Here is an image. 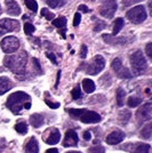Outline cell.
I'll list each match as a JSON object with an SVG mask.
<instances>
[{"instance_id": "1", "label": "cell", "mask_w": 152, "mask_h": 153, "mask_svg": "<svg viewBox=\"0 0 152 153\" xmlns=\"http://www.w3.org/2000/svg\"><path fill=\"white\" fill-rule=\"evenodd\" d=\"M6 106L13 112L14 114H19L23 108H31V97L23 91H16L8 97Z\"/></svg>"}, {"instance_id": "2", "label": "cell", "mask_w": 152, "mask_h": 153, "mask_svg": "<svg viewBox=\"0 0 152 153\" xmlns=\"http://www.w3.org/2000/svg\"><path fill=\"white\" fill-rule=\"evenodd\" d=\"M28 62V55L25 51H22L17 55L6 56L4 64L15 74H25V65Z\"/></svg>"}, {"instance_id": "3", "label": "cell", "mask_w": 152, "mask_h": 153, "mask_svg": "<svg viewBox=\"0 0 152 153\" xmlns=\"http://www.w3.org/2000/svg\"><path fill=\"white\" fill-rule=\"evenodd\" d=\"M69 114L75 118V119H79L83 123H97L101 121V115L96 113L94 111H89V110H76V108H70Z\"/></svg>"}, {"instance_id": "4", "label": "cell", "mask_w": 152, "mask_h": 153, "mask_svg": "<svg viewBox=\"0 0 152 153\" xmlns=\"http://www.w3.org/2000/svg\"><path fill=\"white\" fill-rule=\"evenodd\" d=\"M130 65L135 76H141L148 70V63L141 51H136L130 56Z\"/></svg>"}, {"instance_id": "5", "label": "cell", "mask_w": 152, "mask_h": 153, "mask_svg": "<svg viewBox=\"0 0 152 153\" xmlns=\"http://www.w3.org/2000/svg\"><path fill=\"white\" fill-rule=\"evenodd\" d=\"M146 17H148V14H146L145 7L143 5L134 7L130 10L127 12V19L135 24H139V23L144 22Z\"/></svg>"}, {"instance_id": "6", "label": "cell", "mask_w": 152, "mask_h": 153, "mask_svg": "<svg viewBox=\"0 0 152 153\" xmlns=\"http://www.w3.org/2000/svg\"><path fill=\"white\" fill-rule=\"evenodd\" d=\"M105 66V59L103 56L101 55H96L95 57L90 61V63L87 65V69H86V72L88 74H92V76H95L97 73H100Z\"/></svg>"}, {"instance_id": "7", "label": "cell", "mask_w": 152, "mask_h": 153, "mask_svg": "<svg viewBox=\"0 0 152 153\" xmlns=\"http://www.w3.org/2000/svg\"><path fill=\"white\" fill-rule=\"evenodd\" d=\"M100 14L105 19H112L114 13L117 12V2L115 0H101Z\"/></svg>"}, {"instance_id": "8", "label": "cell", "mask_w": 152, "mask_h": 153, "mask_svg": "<svg viewBox=\"0 0 152 153\" xmlns=\"http://www.w3.org/2000/svg\"><path fill=\"white\" fill-rule=\"evenodd\" d=\"M19 47V41L16 37L13 36H8L6 38L1 40V49L6 54H12L14 51H16Z\"/></svg>"}, {"instance_id": "9", "label": "cell", "mask_w": 152, "mask_h": 153, "mask_svg": "<svg viewBox=\"0 0 152 153\" xmlns=\"http://www.w3.org/2000/svg\"><path fill=\"white\" fill-rule=\"evenodd\" d=\"M112 69L114 70V72L117 73V76L119 78H122V79H128V78H132V74L130 72L128 71V69H126L122 63H121V59L120 58H115L113 59L112 62Z\"/></svg>"}, {"instance_id": "10", "label": "cell", "mask_w": 152, "mask_h": 153, "mask_svg": "<svg viewBox=\"0 0 152 153\" xmlns=\"http://www.w3.org/2000/svg\"><path fill=\"white\" fill-rule=\"evenodd\" d=\"M19 29V23L16 19H0V30L4 32L17 31Z\"/></svg>"}, {"instance_id": "11", "label": "cell", "mask_w": 152, "mask_h": 153, "mask_svg": "<svg viewBox=\"0 0 152 153\" xmlns=\"http://www.w3.org/2000/svg\"><path fill=\"white\" fill-rule=\"evenodd\" d=\"M78 140H79V138H78V135H77L76 131L73 129H69L65 133V138L63 140V146H76L77 144H78Z\"/></svg>"}, {"instance_id": "12", "label": "cell", "mask_w": 152, "mask_h": 153, "mask_svg": "<svg viewBox=\"0 0 152 153\" xmlns=\"http://www.w3.org/2000/svg\"><path fill=\"white\" fill-rule=\"evenodd\" d=\"M137 117L139 119L144 120V121H150L152 118V104L150 102L144 104L142 108L139 110Z\"/></svg>"}, {"instance_id": "13", "label": "cell", "mask_w": 152, "mask_h": 153, "mask_svg": "<svg viewBox=\"0 0 152 153\" xmlns=\"http://www.w3.org/2000/svg\"><path fill=\"white\" fill-rule=\"evenodd\" d=\"M124 140H125V133L121 130H115V131H112L111 134L108 135L107 143L110 145H115V144H119Z\"/></svg>"}, {"instance_id": "14", "label": "cell", "mask_w": 152, "mask_h": 153, "mask_svg": "<svg viewBox=\"0 0 152 153\" xmlns=\"http://www.w3.org/2000/svg\"><path fill=\"white\" fill-rule=\"evenodd\" d=\"M60 140H61V133L56 128L51 129L48 135L45 137V142L47 144H49V145H55V144H57L60 142Z\"/></svg>"}, {"instance_id": "15", "label": "cell", "mask_w": 152, "mask_h": 153, "mask_svg": "<svg viewBox=\"0 0 152 153\" xmlns=\"http://www.w3.org/2000/svg\"><path fill=\"white\" fill-rule=\"evenodd\" d=\"M6 4L7 13L12 16H19L21 14V8H19V4L15 0H5Z\"/></svg>"}, {"instance_id": "16", "label": "cell", "mask_w": 152, "mask_h": 153, "mask_svg": "<svg viewBox=\"0 0 152 153\" xmlns=\"http://www.w3.org/2000/svg\"><path fill=\"white\" fill-rule=\"evenodd\" d=\"M13 83L7 76H0V96L12 89Z\"/></svg>"}, {"instance_id": "17", "label": "cell", "mask_w": 152, "mask_h": 153, "mask_svg": "<svg viewBox=\"0 0 152 153\" xmlns=\"http://www.w3.org/2000/svg\"><path fill=\"white\" fill-rule=\"evenodd\" d=\"M24 150H25V153H38L39 145H38L37 140H36L34 137H31L30 140L25 144Z\"/></svg>"}, {"instance_id": "18", "label": "cell", "mask_w": 152, "mask_h": 153, "mask_svg": "<svg viewBox=\"0 0 152 153\" xmlns=\"http://www.w3.org/2000/svg\"><path fill=\"white\" fill-rule=\"evenodd\" d=\"M103 39L105 42L111 44V45H121V44H125L126 42V39L124 37L121 38H115L112 34H103Z\"/></svg>"}, {"instance_id": "19", "label": "cell", "mask_w": 152, "mask_h": 153, "mask_svg": "<svg viewBox=\"0 0 152 153\" xmlns=\"http://www.w3.org/2000/svg\"><path fill=\"white\" fill-rule=\"evenodd\" d=\"M30 122H31V125L34 128H39L44 123V117L41 114L36 113V114H33L30 117Z\"/></svg>"}, {"instance_id": "20", "label": "cell", "mask_w": 152, "mask_h": 153, "mask_svg": "<svg viewBox=\"0 0 152 153\" xmlns=\"http://www.w3.org/2000/svg\"><path fill=\"white\" fill-rule=\"evenodd\" d=\"M83 88L86 93H93V91L95 90L96 86H95V83H94L93 80H90V79H83Z\"/></svg>"}, {"instance_id": "21", "label": "cell", "mask_w": 152, "mask_h": 153, "mask_svg": "<svg viewBox=\"0 0 152 153\" xmlns=\"http://www.w3.org/2000/svg\"><path fill=\"white\" fill-rule=\"evenodd\" d=\"M150 145L149 144H142V143H139L135 145V149H134L132 152L133 153H150Z\"/></svg>"}, {"instance_id": "22", "label": "cell", "mask_w": 152, "mask_h": 153, "mask_svg": "<svg viewBox=\"0 0 152 153\" xmlns=\"http://www.w3.org/2000/svg\"><path fill=\"white\" fill-rule=\"evenodd\" d=\"M124 25H125V21L121 19V17L115 19V22H114L113 24V36L118 34L121 31V29L124 27Z\"/></svg>"}, {"instance_id": "23", "label": "cell", "mask_w": 152, "mask_h": 153, "mask_svg": "<svg viewBox=\"0 0 152 153\" xmlns=\"http://www.w3.org/2000/svg\"><path fill=\"white\" fill-rule=\"evenodd\" d=\"M125 96H126V93L122 88H118L117 90V105L118 106H122L124 103H125Z\"/></svg>"}, {"instance_id": "24", "label": "cell", "mask_w": 152, "mask_h": 153, "mask_svg": "<svg viewBox=\"0 0 152 153\" xmlns=\"http://www.w3.org/2000/svg\"><path fill=\"white\" fill-rule=\"evenodd\" d=\"M66 19L64 17V16H60L58 19H53V22H51V24L54 26H56V27H58V29H63V27H65V25H66Z\"/></svg>"}, {"instance_id": "25", "label": "cell", "mask_w": 152, "mask_h": 153, "mask_svg": "<svg viewBox=\"0 0 152 153\" xmlns=\"http://www.w3.org/2000/svg\"><path fill=\"white\" fill-rule=\"evenodd\" d=\"M15 130H16L19 134L25 135L26 133H28V125L23 121L19 122V123H16V125H15Z\"/></svg>"}, {"instance_id": "26", "label": "cell", "mask_w": 152, "mask_h": 153, "mask_svg": "<svg viewBox=\"0 0 152 153\" xmlns=\"http://www.w3.org/2000/svg\"><path fill=\"white\" fill-rule=\"evenodd\" d=\"M46 2L51 8H57V7L64 6L66 0H46Z\"/></svg>"}, {"instance_id": "27", "label": "cell", "mask_w": 152, "mask_h": 153, "mask_svg": "<svg viewBox=\"0 0 152 153\" xmlns=\"http://www.w3.org/2000/svg\"><path fill=\"white\" fill-rule=\"evenodd\" d=\"M130 117H132V113H130L129 111L125 110V111H121L120 112V114H119V120H120V122L122 125H125V123H127L128 120L130 119Z\"/></svg>"}, {"instance_id": "28", "label": "cell", "mask_w": 152, "mask_h": 153, "mask_svg": "<svg viewBox=\"0 0 152 153\" xmlns=\"http://www.w3.org/2000/svg\"><path fill=\"white\" fill-rule=\"evenodd\" d=\"M151 123H148L145 127L143 128V130L141 131V136L143 137V138H146V140H149V138H151V133H152V129H151Z\"/></svg>"}, {"instance_id": "29", "label": "cell", "mask_w": 152, "mask_h": 153, "mask_svg": "<svg viewBox=\"0 0 152 153\" xmlns=\"http://www.w3.org/2000/svg\"><path fill=\"white\" fill-rule=\"evenodd\" d=\"M142 102V100L139 98V97H129L128 98V101H127V104H128V106L129 108H136V106H139V104Z\"/></svg>"}, {"instance_id": "30", "label": "cell", "mask_w": 152, "mask_h": 153, "mask_svg": "<svg viewBox=\"0 0 152 153\" xmlns=\"http://www.w3.org/2000/svg\"><path fill=\"white\" fill-rule=\"evenodd\" d=\"M24 4L33 13H36L38 10V4H37V1H34V0H24Z\"/></svg>"}, {"instance_id": "31", "label": "cell", "mask_w": 152, "mask_h": 153, "mask_svg": "<svg viewBox=\"0 0 152 153\" xmlns=\"http://www.w3.org/2000/svg\"><path fill=\"white\" fill-rule=\"evenodd\" d=\"M105 26H107V23H105L104 21L97 19V21H96V23H95V26H94V31L95 32L101 31V30H103Z\"/></svg>"}, {"instance_id": "32", "label": "cell", "mask_w": 152, "mask_h": 153, "mask_svg": "<svg viewBox=\"0 0 152 153\" xmlns=\"http://www.w3.org/2000/svg\"><path fill=\"white\" fill-rule=\"evenodd\" d=\"M41 16L46 17V19H48V21H51V19H54V17H55L54 13L49 12L47 8H42V10H41Z\"/></svg>"}, {"instance_id": "33", "label": "cell", "mask_w": 152, "mask_h": 153, "mask_svg": "<svg viewBox=\"0 0 152 153\" xmlns=\"http://www.w3.org/2000/svg\"><path fill=\"white\" fill-rule=\"evenodd\" d=\"M71 95H72V98L73 100H79L81 97V91H80V87L78 86L76 88H73L72 91H71Z\"/></svg>"}, {"instance_id": "34", "label": "cell", "mask_w": 152, "mask_h": 153, "mask_svg": "<svg viewBox=\"0 0 152 153\" xmlns=\"http://www.w3.org/2000/svg\"><path fill=\"white\" fill-rule=\"evenodd\" d=\"M34 30H36V27L32 25L31 23H25L24 24V32H25V34H28V36L32 34L34 32Z\"/></svg>"}, {"instance_id": "35", "label": "cell", "mask_w": 152, "mask_h": 153, "mask_svg": "<svg viewBox=\"0 0 152 153\" xmlns=\"http://www.w3.org/2000/svg\"><path fill=\"white\" fill-rule=\"evenodd\" d=\"M88 153H105V149L103 146H93L88 150Z\"/></svg>"}, {"instance_id": "36", "label": "cell", "mask_w": 152, "mask_h": 153, "mask_svg": "<svg viewBox=\"0 0 152 153\" xmlns=\"http://www.w3.org/2000/svg\"><path fill=\"white\" fill-rule=\"evenodd\" d=\"M141 1H143V0H122L121 1V4H122V6L124 7H128V6H132L134 4H139Z\"/></svg>"}, {"instance_id": "37", "label": "cell", "mask_w": 152, "mask_h": 153, "mask_svg": "<svg viewBox=\"0 0 152 153\" xmlns=\"http://www.w3.org/2000/svg\"><path fill=\"white\" fill-rule=\"evenodd\" d=\"M80 22H81V15H80V13H76L75 14V19H73V25L78 26L80 24Z\"/></svg>"}, {"instance_id": "38", "label": "cell", "mask_w": 152, "mask_h": 153, "mask_svg": "<svg viewBox=\"0 0 152 153\" xmlns=\"http://www.w3.org/2000/svg\"><path fill=\"white\" fill-rule=\"evenodd\" d=\"M87 53H88V47L86 45L81 46V49H80V57L85 58L87 56Z\"/></svg>"}, {"instance_id": "39", "label": "cell", "mask_w": 152, "mask_h": 153, "mask_svg": "<svg viewBox=\"0 0 152 153\" xmlns=\"http://www.w3.org/2000/svg\"><path fill=\"white\" fill-rule=\"evenodd\" d=\"M32 62H33V65H34V68L37 69V71H38L39 73H41V66H40V63H39L38 59H37V58H33Z\"/></svg>"}, {"instance_id": "40", "label": "cell", "mask_w": 152, "mask_h": 153, "mask_svg": "<svg viewBox=\"0 0 152 153\" xmlns=\"http://www.w3.org/2000/svg\"><path fill=\"white\" fill-rule=\"evenodd\" d=\"M45 102H46V104L51 108H57L58 106H60V104H58V103H53V102H51V101H48V100H46Z\"/></svg>"}, {"instance_id": "41", "label": "cell", "mask_w": 152, "mask_h": 153, "mask_svg": "<svg viewBox=\"0 0 152 153\" xmlns=\"http://www.w3.org/2000/svg\"><path fill=\"white\" fill-rule=\"evenodd\" d=\"M146 55L150 58H152V44L151 42L148 44V46H146Z\"/></svg>"}, {"instance_id": "42", "label": "cell", "mask_w": 152, "mask_h": 153, "mask_svg": "<svg viewBox=\"0 0 152 153\" xmlns=\"http://www.w3.org/2000/svg\"><path fill=\"white\" fill-rule=\"evenodd\" d=\"M46 55H47V57L49 58V59H51V62H53V63H54V64H57L56 57H55V55H54L53 53H47Z\"/></svg>"}, {"instance_id": "43", "label": "cell", "mask_w": 152, "mask_h": 153, "mask_svg": "<svg viewBox=\"0 0 152 153\" xmlns=\"http://www.w3.org/2000/svg\"><path fill=\"white\" fill-rule=\"evenodd\" d=\"M78 10H80V12H83V13H88L89 8L87 6H85V5H80V6L78 7Z\"/></svg>"}, {"instance_id": "44", "label": "cell", "mask_w": 152, "mask_h": 153, "mask_svg": "<svg viewBox=\"0 0 152 153\" xmlns=\"http://www.w3.org/2000/svg\"><path fill=\"white\" fill-rule=\"evenodd\" d=\"M90 137H92V136H90V133H89V131H85V133H83V138H85V140H89Z\"/></svg>"}, {"instance_id": "45", "label": "cell", "mask_w": 152, "mask_h": 153, "mask_svg": "<svg viewBox=\"0 0 152 153\" xmlns=\"http://www.w3.org/2000/svg\"><path fill=\"white\" fill-rule=\"evenodd\" d=\"M65 30H66L65 27H63V29H61V30H60V33L62 34V38L63 39H65Z\"/></svg>"}, {"instance_id": "46", "label": "cell", "mask_w": 152, "mask_h": 153, "mask_svg": "<svg viewBox=\"0 0 152 153\" xmlns=\"http://www.w3.org/2000/svg\"><path fill=\"white\" fill-rule=\"evenodd\" d=\"M46 153H58V151H57L56 149H49V150L46 151Z\"/></svg>"}, {"instance_id": "47", "label": "cell", "mask_w": 152, "mask_h": 153, "mask_svg": "<svg viewBox=\"0 0 152 153\" xmlns=\"http://www.w3.org/2000/svg\"><path fill=\"white\" fill-rule=\"evenodd\" d=\"M60 76H61V71H58V73H57V81H56V85H55V87L58 86V81H60Z\"/></svg>"}, {"instance_id": "48", "label": "cell", "mask_w": 152, "mask_h": 153, "mask_svg": "<svg viewBox=\"0 0 152 153\" xmlns=\"http://www.w3.org/2000/svg\"><path fill=\"white\" fill-rule=\"evenodd\" d=\"M4 34H5V32L1 31V30H0V37H1V36H4Z\"/></svg>"}, {"instance_id": "49", "label": "cell", "mask_w": 152, "mask_h": 153, "mask_svg": "<svg viewBox=\"0 0 152 153\" xmlns=\"http://www.w3.org/2000/svg\"><path fill=\"white\" fill-rule=\"evenodd\" d=\"M66 153H80V152H77V151H70V152H66Z\"/></svg>"}, {"instance_id": "50", "label": "cell", "mask_w": 152, "mask_h": 153, "mask_svg": "<svg viewBox=\"0 0 152 153\" xmlns=\"http://www.w3.org/2000/svg\"><path fill=\"white\" fill-rule=\"evenodd\" d=\"M1 13H2V10H1V7H0V15H1Z\"/></svg>"}]
</instances>
